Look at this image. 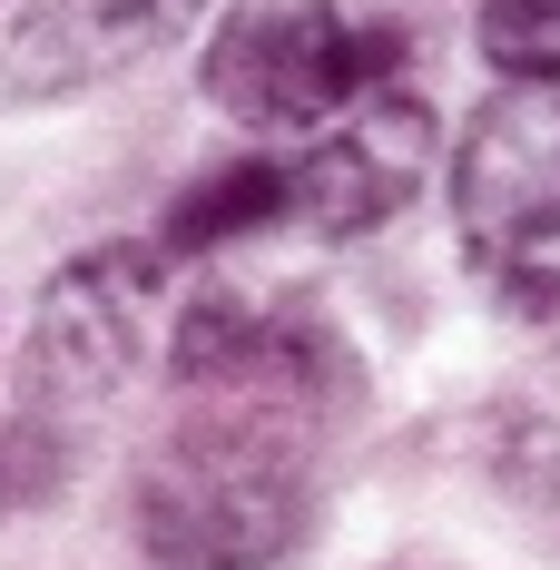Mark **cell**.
<instances>
[{
  "label": "cell",
  "instance_id": "1",
  "mask_svg": "<svg viewBox=\"0 0 560 570\" xmlns=\"http://www.w3.org/2000/svg\"><path fill=\"white\" fill-rule=\"evenodd\" d=\"M305 531V462L285 403L226 394V413L168 433L138 472V551L158 570H266Z\"/></svg>",
  "mask_w": 560,
  "mask_h": 570
},
{
  "label": "cell",
  "instance_id": "2",
  "mask_svg": "<svg viewBox=\"0 0 560 570\" xmlns=\"http://www.w3.org/2000/svg\"><path fill=\"white\" fill-rule=\"evenodd\" d=\"M393 69H403L393 20H344L335 0H246L207 40V99L246 128H276V138L305 128L315 138L354 99L393 89Z\"/></svg>",
  "mask_w": 560,
  "mask_h": 570
},
{
  "label": "cell",
  "instance_id": "3",
  "mask_svg": "<svg viewBox=\"0 0 560 570\" xmlns=\"http://www.w3.org/2000/svg\"><path fill=\"white\" fill-rule=\"evenodd\" d=\"M148 315H158V256L148 246H89L79 266H59L50 295H40V315H30V344H20L10 423L69 443V423L138 374Z\"/></svg>",
  "mask_w": 560,
  "mask_h": 570
},
{
  "label": "cell",
  "instance_id": "4",
  "mask_svg": "<svg viewBox=\"0 0 560 570\" xmlns=\"http://www.w3.org/2000/svg\"><path fill=\"white\" fill-rule=\"evenodd\" d=\"M452 217L492 266L560 236V79H502V99H482L452 148Z\"/></svg>",
  "mask_w": 560,
  "mask_h": 570
},
{
  "label": "cell",
  "instance_id": "5",
  "mask_svg": "<svg viewBox=\"0 0 560 570\" xmlns=\"http://www.w3.org/2000/svg\"><path fill=\"white\" fill-rule=\"evenodd\" d=\"M423 168H433V109L413 89H374L325 118L305 158H285V217H305L315 236H364L413 207Z\"/></svg>",
  "mask_w": 560,
  "mask_h": 570
},
{
  "label": "cell",
  "instance_id": "6",
  "mask_svg": "<svg viewBox=\"0 0 560 570\" xmlns=\"http://www.w3.org/2000/svg\"><path fill=\"white\" fill-rule=\"evenodd\" d=\"M207 0H20L10 20V89L20 99H69V89H99L118 69L158 59L168 40H187Z\"/></svg>",
  "mask_w": 560,
  "mask_h": 570
},
{
  "label": "cell",
  "instance_id": "7",
  "mask_svg": "<svg viewBox=\"0 0 560 570\" xmlns=\"http://www.w3.org/2000/svg\"><path fill=\"white\" fill-rule=\"evenodd\" d=\"M285 217V158H236V168L197 177L168 207V246L177 256H207V246H236V236L276 227Z\"/></svg>",
  "mask_w": 560,
  "mask_h": 570
},
{
  "label": "cell",
  "instance_id": "8",
  "mask_svg": "<svg viewBox=\"0 0 560 570\" xmlns=\"http://www.w3.org/2000/svg\"><path fill=\"white\" fill-rule=\"evenodd\" d=\"M482 59L502 79H560V0H482Z\"/></svg>",
  "mask_w": 560,
  "mask_h": 570
}]
</instances>
